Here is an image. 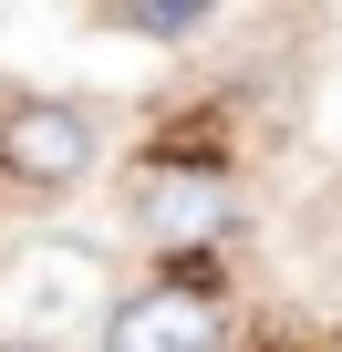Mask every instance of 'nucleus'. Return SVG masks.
<instances>
[{
  "instance_id": "1",
  "label": "nucleus",
  "mask_w": 342,
  "mask_h": 352,
  "mask_svg": "<svg viewBox=\"0 0 342 352\" xmlns=\"http://www.w3.org/2000/svg\"><path fill=\"white\" fill-rule=\"evenodd\" d=\"M94 155H104V135L63 94H32V104L0 114V166H11L21 187H73V176H94Z\"/></svg>"
},
{
  "instance_id": "2",
  "label": "nucleus",
  "mask_w": 342,
  "mask_h": 352,
  "mask_svg": "<svg viewBox=\"0 0 342 352\" xmlns=\"http://www.w3.org/2000/svg\"><path fill=\"white\" fill-rule=\"evenodd\" d=\"M104 352H228V321L208 290L156 280V290H125L104 311Z\"/></svg>"
},
{
  "instance_id": "3",
  "label": "nucleus",
  "mask_w": 342,
  "mask_h": 352,
  "mask_svg": "<svg viewBox=\"0 0 342 352\" xmlns=\"http://www.w3.org/2000/svg\"><path fill=\"white\" fill-rule=\"evenodd\" d=\"M135 218H145L156 249H218L228 218H239V197H228V176H208V166H156L135 187Z\"/></svg>"
}]
</instances>
